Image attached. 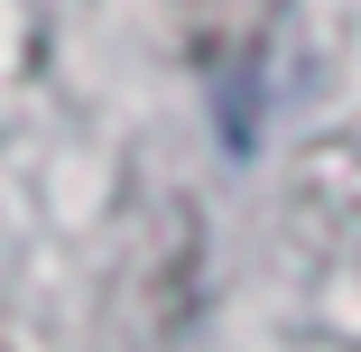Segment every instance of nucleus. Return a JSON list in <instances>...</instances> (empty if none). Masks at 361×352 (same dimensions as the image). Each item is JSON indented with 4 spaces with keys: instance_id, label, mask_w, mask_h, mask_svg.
I'll return each mask as SVG.
<instances>
[{
    "instance_id": "obj_1",
    "label": "nucleus",
    "mask_w": 361,
    "mask_h": 352,
    "mask_svg": "<svg viewBox=\"0 0 361 352\" xmlns=\"http://www.w3.org/2000/svg\"><path fill=\"white\" fill-rule=\"evenodd\" d=\"M278 19H287V0H213V10L195 19V65H204L213 130H223V149H232V158H250V149H259Z\"/></svg>"
}]
</instances>
